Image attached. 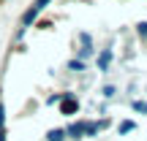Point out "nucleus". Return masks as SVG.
<instances>
[{"label": "nucleus", "instance_id": "nucleus-6", "mask_svg": "<svg viewBox=\"0 0 147 141\" xmlns=\"http://www.w3.org/2000/svg\"><path fill=\"white\" fill-rule=\"evenodd\" d=\"M120 133H131V130H136V122H131V120H125V122H120V128H117Z\"/></svg>", "mask_w": 147, "mask_h": 141}, {"label": "nucleus", "instance_id": "nucleus-8", "mask_svg": "<svg viewBox=\"0 0 147 141\" xmlns=\"http://www.w3.org/2000/svg\"><path fill=\"white\" fill-rule=\"evenodd\" d=\"M68 68H71V71H84V63H82V60H71Z\"/></svg>", "mask_w": 147, "mask_h": 141}, {"label": "nucleus", "instance_id": "nucleus-13", "mask_svg": "<svg viewBox=\"0 0 147 141\" xmlns=\"http://www.w3.org/2000/svg\"><path fill=\"white\" fill-rule=\"evenodd\" d=\"M3 122H5V109H3V103H0V130H3Z\"/></svg>", "mask_w": 147, "mask_h": 141}, {"label": "nucleus", "instance_id": "nucleus-2", "mask_svg": "<svg viewBox=\"0 0 147 141\" xmlns=\"http://www.w3.org/2000/svg\"><path fill=\"white\" fill-rule=\"evenodd\" d=\"M74 111H79V100H76V95H74V92H65V95H60V114L71 117Z\"/></svg>", "mask_w": 147, "mask_h": 141}, {"label": "nucleus", "instance_id": "nucleus-10", "mask_svg": "<svg viewBox=\"0 0 147 141\" xmlns=\"http://www.w3.org/2000/svg\"><path fill=\"white\" fill-rule=\"evenodd\" d=\"M136 30H139V35L147 41V22H139V27H136Z\"/></svg>", "mask_w": 147, "mask_h": 141}, {"label": "nucleus", "instance_id": "nucleus-7", "mask_svg": "<svg viewBox=\"0 0 147 141\" xmlns=\"http://www.w3.org/2000/svg\"><path fill=\"white\" fill-rule=\"evenodd\" d=\"M134 111H139V114H147V103H144V100H134Z\"/></svg>", "mask_w": 147, "mask_h": 141}, {"label": "nucleus", "instance_id": "nucleus-5", "mask_svg": "<svg viewBox=\"0 0 147 141\" xmlns=\"http://www.w3.org/2000/svg\"><path fill=\"white\" fill-rule=\"evenodd\" d=\"M47 141H65V130H49Z\"/></svg>", "mask_w": 147, "mask_h": 141}, {"label": "nucleus", "instance_id": "nucleus-3", "mask_svg": "<svg viewBox=\"0 0 147 141\" xmlns=\"http://www.w3.org/2000/svg\"><path fill=\"white\" fill-rule=\"evenodd\" d=\"M109 63H112V49H104L101 57H98V71H106V68H109Z\"/></svg>", "mask_w": 147, "mask_h": 141}, {"label": "nucleus", "instance_id": "nucleus-1", "mask_svg": "<svg viewBox=\"0 0 147 141\" xmlns=\"http://www.w3.org/2000/svg\"><path fill=\"white\" fill-rule=\"evenodd\" d=\"M47 3H52V0H36V3H33L30 8L25 11V16H22V25H25V27H30L33 22L38 19V14L44 11V5H47Z\"/></svg>", "mask_w": 147, "mask_h": 141}, {"label": "nucleus", "instance_id": "nucleus-12", "mask_svg": "<svg viewBox=\"0 0 147 141\" xmlns=\"http://www.w3.org/2000/svg\"><path fill=\"white\" fill-rule=\"evenodd\" d=\"M79 41H82V46H90V35H87V33H82V35H79Z\"/></svg>", "mask_w": 147, "mask_h": 141}, {"label": "nucleus", "instance_id": "nucleus-9", "mask_svg": "<svg viewBox=\"0 0 147 141\" xmlns=\"http://www.w3.org/2000/svg\"><path fill=\"white\" fill-rule=\"evenodd\" d=\"M101 92H104V98H115V92H117V90L112 87V84H106V87L101 90Z\"/></svg>", "mask_w": 147, "mask_h": 141}, {"label": "nucleus", "instance_id": "nucleus-4", "mask_svg": "<svg viewBox=\"0 0 147 141\" xmlns=\"http://www.w3.org/2000/svg\"><path fill=\"white\" fill-rule=\"evenodd\" d=\"M65 133H68L71 138H79V136H84V122H74V125H71Z\"/></svg>", "mask_w": 147, "mask_h": 141}, {"label": "nucleus", "instance_id": "nucleus-11", "mask_svg": "<svg viewBox=\"0 0 147 141\" xmlns=\"http://www.w3.org/2000/svg\"><path fill=\"white\" fill-rule=\"evenodd\" d=\"M90 54H93V46H82L79 49V57H90Z\"/></svg>", "mask_w": 147, "mask_h": 141}]
</instances>
